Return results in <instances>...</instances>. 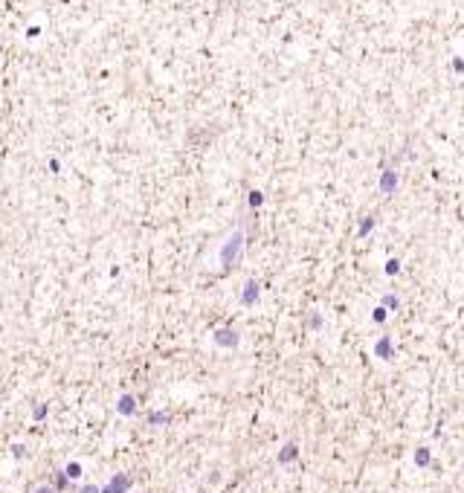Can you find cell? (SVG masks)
Instances as JSON below:
<instances>
[{
    "label": "cell",
    "instance_id": "ba28073f",
    "mask_svg": "<svg viewBox=\"0 0 464 493\" xmlns=\"http://www.w3.org/2000/svg\"><path fill=\"white\" fill-rule=\"evenodd\" d=\"M79 473H81L79 464H70V467H67V476H79Z\"/></svg>",
    "mask_w": 464,
    "mask_h": 493
},
{
    "label": "cell",
    "instance_id": "277c9868",
    "mask_svg": "<svg viewBox=\"0 0 464 493\" xmlns=\"http://www.w3.org/2000/svg\"><path fill=\"white\" fill-rule=\"evenodd\" d=\"M119 412H122V415H131V412H134V401H131L128 394L119 401Z\"/></svg>",
    "mask_w": 464,
    "mask_h": 493
},
{
    "label": "cell",
    "instance_id": "9c48e42d",
    "mask_svg": "<svg viewBox=\"0 0 464 493\" xmlns=\"http://www.w3.org/2000/svg\"><path fill=\"white\" fill-rule=\"evenodd\" d=\"M44 412H47V406H35V418H38V421L44 418Z\"/></svg>",
    "mask_w": 464,
    "mask_h": 493
},
{
    "label": "cell",
    "instance_id": "5b68a950",
    "mask_svg": "<svg viewBox=\"0 0 464 493\" xmlns=\"http://www.w3.org/2000/svg\"><path fill=\"white\" fill-rule=\"evenodd\" d=\"M415 461H418L421 467L429 464V450H418V453H415Z\"/></svg>",
    "mask_w": 464,
    "mask_h": 493
},
{
    "label": "cell",
    "instance_id": "52a82bcc",
    "mask_svg": "<svg viewBox=\"0 0 464 493\" xmlns=\"http://www.w3.org/2000/svg\"><path fill=\"white\" fill-rule=\"evenodd\" d=\"M79 493H99V487H96V484H84Z\"/></svg>",
    "mask_w": 464,
    "mask_h": 493
},
{
    "label": "cell",
    "instance_id": "30bf717a",
    "mask_svg": "<svg viewBox=\"0 0 464 493\" xmlns=\"http://www.w3.org/2000/svg\"><path fill=\"white\" fill-rule=\"evenodd\" d=\"M35 493H55V490H53V487H47V484H44V487H38Z\"/></svg>",
    "mask_w": 464,
    "mask_h": 493
},
{
    "label": "cell",
    "instance_id": "8992f818",
    "mask_svg": "<svg viewBox=\"0 0 464 493\" xmlns=\"http://www.w3.org/2000/svg\"><path fill=\"white\" fill-rule=\"evenodd\" d=\"M377 354H380V357H389V340H383L377 345Z\"/></svg>",
    "mask_w": 464,
    "mask_h": 493
},
{
    "label": "cell",
    "instance_id": "3957f363",
    "mask_svg": "<svg viewBox=\"0 0 464 493\" xmlns=\"http://www.w3.org/2000/svg\"><path fill=\"white\" fill-rule=\"evenodd\" d=\"M215 340H218V342H221V345H235V342H238V334H235V331H218V334H215Z\"/></svg>",
    "mask_w": 464,
    "mask_h": 493
},
{
    "label": "cell",
    "instance_id": "6da1fadb",
    "mask_svg": "<svg viewBox=\"0 0 464 493\" xmlns=\"http://www.w3.org/2000/svg\"><path fill=\"white\" fill-rule=\"evenodd\" d=\"M128 484H131V479H128V476H113V482H110V487H107L105 493H122Z\"/></svg>",
    "mask_w": 464,
    "mask_h": 493
},
{
    "label": "cell",
    "instance_id": "7a4b0ae2",
    "mask_svg": "<svg viewBox=\"0 0 464 493\" xmlns=\"http://www.w3.org/2000/svg\"><path fill=\"white\" fill-rule=\"evenodd\" d=\"M293 458H296V444L290 441V444H287V447L282 450V453H279V461H282V464H290Z\"/></svg>",
    "mask_w": 464,
    "mask_h": 493
}]
</instances>
